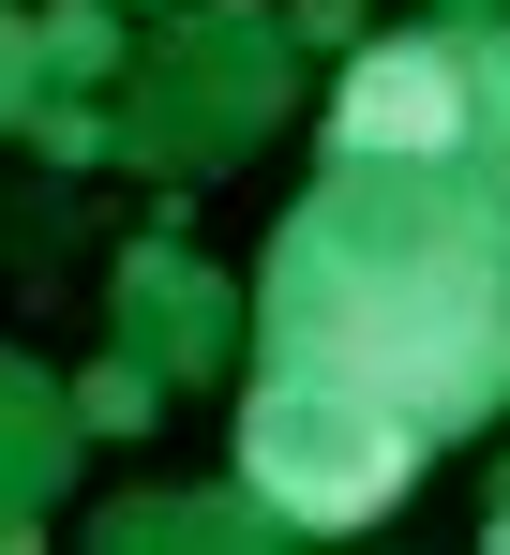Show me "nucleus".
Instances as JSON below:
<instances>
[{"mask_svg": "<svg viewBox=\"0 0 510 555\" xmlns=\"http://www.w3.org/2000/svg\"><path fill=\"white\" fill-rule=\"evenodd\" d=\"M76 241H90V195H76V181L15 210V300H30V315L61 300V271H76Z\"/></svg>", "mask_w": 510, "mask_h": 555, "instance_id": "nucleus-9", "label": "nucleus"}, {"mask_svg": "<svg viewBox=\"0 0 510 555\" xmlns=\"http://www.w3.org/2000/svg\"><path fill=\"white\" fill-rule=\"evenodd\" d=\"M105 120H120V166H151V181L195 195V181H226V166H255V135L301 120V46H285L270 0H166L136 30Z\"/></svg>", "mask_w": 510, "mask_h": 555, "instance_id": "nucleus-2", "label": "nucleus"}, {"mask_svg": "<svg viewBox=\"0 0 510 555\" xmlns=\"http://www.w3.org/2000/svg\"><path fill=\"white\" fill-rule=\"evenodd\" d=\"M105 331L136 346V361L166 375V390H211V375H241V346H255V300L180 225H136L120 256H105Z\"/></svg>", "mask_w": 510, "mask_h": 555, "instance_id": "nucleus-5", "label": "nucleus"}, {"mask_svg": "<svg viewBox=\"0 0 510 555\" xmlns=\"http://www.w3.org/2000/svg\"><path fill=\"white\" fill-rule=\"evenodd\" d=\"M241 480L301 526V541H345V526H391V511L421 495V436H406L391 405L331 390V375L255 361V390H241Z\"/></svg>", "mask_w": 510, "mask_h": 555, "instance_id": "nucleus-4", "label": "nucleus"}, {"mask_svg": "<svg viewBox=\"0 0 510 555\" xmlns=\"http://www.w3.org/2000/svg\"><path fill=\"white\" fill-rule=\"evenodd\" d=\"M285 46L301 61H360L375 46V0H285Z\"/></svg>", "mask_w": 510, "mask_h": 555, "instance_id": "nucleus-12", "label": "nucleus"}, {"mask_svg": "<svg viewBox=\"0 0 510 555\" xmlns=\"http://www.w3.org/2000/svg\"><path fill=\"white\" fill-rule=\"evenodd\" d=\"M61 181H90V166H120V120H105V91H30V120H15Z\"/></svg>", "mask_w": 510, "mask_h": 555, "instance_id": "nucleus-10", "label": "nucleus"}, {"mask_svg": "<svg viewBox=\"0 0 510 555\" xmlns=\"http://www.w3.org/2000/svg\"><path fill=\"white\" fill-rule=\"evenodd\" d=\"M166 405H180V390H166V375H151V361H136V346H120V361H90V375H76V421H90V436H151Z\"/></svg>", "mask_w": 510, "mask_h": 555, "instance_id": "nucleus-11", "label": "nucleus"}, {"mask_svg": "<svg viewBox=\"0 0 510 555\" xmlns=\"http://www.w3.org/2000/svg\"><path fill=\"white\" fill-rule=\"evenodd\" d=\"M450 15H496V0H450Z\"/></svg>", "mask_w": 510, "mask_h": 555, "instance_id": "nucleus-15", "label": "nucleus"}, {"mask_svg": "<svg viewBox=\"0 0 510 555\" xmlns=\"http://www.w3.org/2000/svg\"><path fill=\"white\" fill-rule=\"evenodd\" d=\"M30 91H46V46H30V0H0V135L30 120Z\"/></svg>", "mask_w": 510, "mask_h": 555, "instance_id": "nucleus-13", "label": "nucleus"}, {"mask_svg": "<svg viewBox=\"0 0 510 555\" xmlns=\"http://www.w3.org/2000/svg\"><path fill=\"white\" fill-rule=\"evenodd\" d=\"M331 166H435L466 195H510V15H435V30H375L331 61L316 105Z\"/></svg>", "mask_w": 510, "mask_h": 555, "instance_id": "nucleus-3", "label": "nucleus"}, {"mask_svg": "<svg viewBox=\"0 0 510 555\" xmlns=\"http://www.w3.org/2000/svg\"><path fill=\"white\" fill-rule=\"evenodd\" d=\"M30 46H46V91H120L136 15L120 0H30Z\"/></svg>", "mask_w": 510, "mask_h": 555, "instance_id": "nucleus-8", "label": "nucleus"}, {"mask_svg": "<svg viewBox=\"0 0 510 555\" xmlns=\"http://www.w3.org/2000/svg\"><path fill=\"white\" fill-rule=\"evenodd\" d=\"M0 241H15V225H0Z\"/></svg>", "mask_w": 510, "mask_h": 555, "instance_id": "nucleus-16", "label": "nucleus"}, {"mask_svg": "<svg viewBox=\"0 0 510 555\" xmlns=\"http://www.w3.org/2000/svg\"><path fill=\"white\" fill-rule=\"evenodd\" d=\"M301 526L255 495V480H226V495H105L90 511V555H285Z\"/></svg>", "mask_w": 510, "mask_h": 555, "instance_id": "nucleus-7", "label": "nucleus"}, {"mask_svg": "<svg viewBox=\"0 0 510 555\" xmlns=\"http://www.w3.org/2000/svg\"><path fill=\"white\" fill-rule=\"evenodd\" d=\"M255 361L391 405L421 451L510 405V195L435 166H316L255 256Z\"/></svg>", "mask_w": 510, "mask_h": 555, "instance_id": "nucleus-1", "label": "nucleus"}, {"mask_svg": "<svg viewBox=\"0 0 510 555\" xmlns=\"http://www.w3.org/2000/svg\"><path fill=\"white\" fill-rule=\"evenodd\" d=\"M481 541H496V555H510V495H496V511H481Z\"/></svg>", "mask_w": 510, "mask_h": 555, "instance_id": "nucleus-14", "label": "nucleus"}, {"mask_svg": "<svg viewBox=\"0 0 510 555\" xmlns=\"http://www.w3.org/2000/svg\"><path fill=\"white\" fill-rule=\"evenodd\" d=\"M76 465H90L76 375H46V361H15V346H0V555L61 511V480H76Z\"/></svg>", "mask_w": 510, "mask_h": 555, "instance_id": "nucleus-6", "label": "nucleus"}]
</instances>
